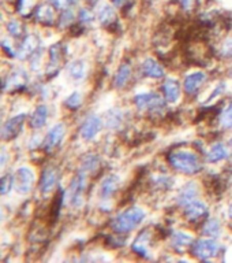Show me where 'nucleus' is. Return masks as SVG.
<instances>
[{
    "mask_svg": "<svg viewBox=\"0 0 232 263\" xmlns=\"http://www.w3.org/2000/svg\"><path fill=\"white\" fill-rule=\"evenodd\" d=\"M116 189H118V178L116 177H107L100 186V196L102 199H110L116 192Z\"/></svg>",
    "mask_w": 232,
    "mask_h": 263,
    "instance_id": "nucleus-24",
    "label": "nucleus"
},
{
    "mask_svg": "<svg viewBox=\"0 0 232 263\" xmlns=\"http://www.w3.org/2000/svg\"><path fill=\"white\" fill-rule=\"evenodd\" d=\"M122 122V112L119 110H112L107 114V125L110 127H116Z\"/></svg>",
    "mask_w": 232,
    "mask_h": 263,
    "instance_id": "nucleus-31",
    "label": "nucleus"
},
{
    "mask_svg": "<svg viewBox=\"0 0 232 263\" xmlns=\"http://www.w3.org/2000/svg\"><path fill=\"white\" fill-rule=\"evenodd\" d=\"M220 246L213 240H201L194 247V255L200 259L215 258L219 254Z\"/></svg>",
    "mask_w": 232,
    "mask_h": 263,
    "instance_id": "nucleus-5",
    "label": "nucleus"
},
{
    "mask_svg": "<svg viewBox=\"0 0 232 263\" xmlns=\"http://www.w3.org/2000/svg\"><path fill=\"white\" fill-rule=\"evenodd\" d=\"M86 172H81L71 184V204L73 207H79L83 203V192L86 186Z\"/></svg>",
    "mask_w": 232,
    "mask_h": 263,
    "instance_id": "nucleus-4",
    "label": "nucleus"
},
{
    "mask_svg": "<svg viewBox=\"0 0 232 263\" xmlns=\"http://www.w3.org/2000/svg\"><path fill=\"white\" fill-rule=\"evenodd\" d=\"M74 20H75V12H74L73 8H65V10H61V14L59 16V25L61 28L70 26L74 22Z\"/></svg>",
    "mask_w": 232,
    "mask_h": 263,
    "instance_id": "nucleus-30",
    "label": "nucleus"
},
{
    "mask_svg": "<svg viewBox=\"0 0 232 263\" xmlns=\"http://www.w3.org/2000/svg\"><path fill=\"white\" fill-rule=\"evenodd\" d=\"M202 233L205 236H210V237H217L221 234V223L216 218H210L205 222L204 228H202Z\"/></svg>",
    "mask_w": 232,
    "mask_h": 263,
    "instance_id": "nucleus-27",
    "label": "nucleus"
},
{
    "mask_svg": "<svg viewBox=\"0 0 232 263\" xmlns=\"http://www.w3.org/2000/svg\"><path fill=\"white\" fill-rule=\"evenodd\" d=\"M98 166V158L96 155H88L82 163L83 172H92Z\"/></svg>",
    "mask_w": 232,
    "mask_h": 263,
    "instance_id": "nucleus-34",
    "label": "nucleus"
},
{
    "mask_svg": "<svg viewBox=\"0 0 232 263\" xmlns=\"http://www.w3.org/2000/svg\"><path fill=\"white\" fill-rule=\"evenodd\" d=\"M229 152L228 149L225 148L224 144L217 143L215 144L212 148H210V151L208 154V160L209 162H219V160H223L225 158H228Z\"/></svg>",
    "mask_w": 232,
    "mask_h": 263,
    "instance_id": "nucleus-26",
    "label": "nucleus"
},
{
    "mask_svg": "<svg viewBox=\"0 0 232 263\" xmlns=\"http://www.w3.org/2000/svg\"><path fill=\"white\" fill-rule=\"evenodd\" d=\"M33 16L40 24L52 25L55 22V7L51 3L38 4L33 11Z\"/></svg>",
    "mask_w": 232,
    "mask_h": 263,
    "instance_id": "nucleus-7",
    "label": "nucleus"
},
{
    "mask_svg": "<svg viewBox=\"0 0 232 263\" xmlns=\"http://www.w3.org/2000/svg\"><path fill=\"white\" fill-rule=\"evenodd\" d=\"M61 63V45L55 44L49 49V62L47 66V74L52 76L59 70Z\"/></svg>",
    "mask_w": 232,
    "mask_h": 263,
    "instance_id": "nucleus-13",
    "label": "nucleus"
},
{
    "mask_svg": "<svg viewBox=\"0 0 232 263\" xmlns=\"http://www.w3.org/2000/svg\"><path fill=\"white\" fill-rule=\"evenodd\" d=\"M47 118H48V107L38 106L36 108V111L33 112L32 118H30V126L33 129H40L47 122Z\"/></svg>",
    "mask_w": 232,
    "mask_h": 263,
    "instance_id": "nucleus-23",
    "label": "nucleus"
},
{
    "mask_svg": "<svg viewBox=\"0 0 232 263\" xmlns=\"http://www.w3.org/2000/svg\"><path fill=\"white\" fill-rule=\"evenodd\" d=\"M221 123H223V126L227 127V129L232 127V102L229 103L228 106H227V108L224 110V112H223Z\"/></svg>",
    "mask_w": 232,
    "mask_h": 263,
    "instance_id": "nucleus-35",
    "label": "nucleus"
},
{
    "mask_svg": "<svg viewBox=\"0 0 232 263\" xmlns=\"http://www.w3.org/2000/svg\"><path fill=\"white\" fill-rule=\"evenodd\" d=\"M36 6V0H15V8L19 15L28 16L29 14H33Z\"/></svg>",
    "mask_w": 232,
    "mask_h": 263,
    "instance_id": "nucleus-29",
    "label": "nucleus"
},
{
    "mask_svg": "<svg viewBox=\"0 0 232 263\" xmlns=\"http://www.w3.org/2000/svg\"><path fill=\"white\" fill-rule=\"evenodd\" d=\"M78 2H79V0H75V3H78Z\"/></svg>",
    "mask_w": 232,
    "mask_h": 263,
    "instance_id": "nucleus-46",
    "label": "nucleus"
},
{
    "mask_svg": "<svg viewBox=\"0 0 232 263\" xmlns=\"http://www.w3.org/2000/svg\"><path fill=\"white\" fill-rule=\"evenodd\" d=\"M6 159H7V154H6V149L3 148V151H2V166L4 167V164H6Z\"/></svg>",
    "mask_w": 232,
    "mask_h": 263,
    "instance_id": "nucleus-44",
    "label": "nucleus"
},
{
    "mask_svg": "<svg viewBox=\"0 0 232 263\" xmlns=\"http://www.w3.org/2000/svg\"><path fill=\"white\" fill-rule=\"evenodd\" d=\"M86 4H89L90 7H97L100 4V0H86Z\"/></svg>",
    "mask_w": 232,
    "mask_h": 263,
    "instance_id": "nucleus-43",
    "label": "nucleus"
},
{
    "mask_svg": "<svg viewBox=\"0 0 232 263\" xmlns=\"http://www.w3.org/2000/svg\"><path fill=\"white\" fill-rule=\"evenodd\" d=\"M131 76V66L129 63H124L123 66H120V69L118 70V73L115 76L114 85L115 88H123L126 85L129 80H130Z\"/></svg>",
    "mask_w": 232,
    "mask_h": 263,
    "instance_id": "nucleus-25",
    "label": "nucleus"
},
{
    "mask_svg": "<svg viewBox=\"0 0 232 263\" xmlns=\"http://www.w3.org/2000/svg\"><path fill=\"white\" fill-rule=\"evenodd\" d=\"M97 18L100 21V24L111 26V25L116 22V11L110 3H104L98 7Z\"/></svg>",
    "mask_w": 232,
    "mask_h": 263,
    "instance_id": "nucleus-14",
    "label": "nucleus"
},
{
    "mask_svg": "<svg viewBox=\"0 0 232 263\" xmlns=\"http://www.w3.org/2000/svg\"><path fill=\"white\" fill-rule=\"evenodd\" d=\"M12 178L10 174L8 176H4L3 178H2V188H0V192H2V195H6V193L11 189V185H12Z\"/></svg>",
    "mask_w": 232,
    "mask_h": 263,
    "instance_id": "nucleus-38",
    "label": "nucleus"
},
{
    "mask_svg": "<svg viewBox=\"0 0 232 263\" xmlns=\"http://www.w3.org/2000/svg\"><path fill=\"white\" fill-rule=\"evenodd\" d=\"M193 241H194V238H193L192 234L184 233V232H175L172 236V246L180 252L192 246Z\"/></svg>",
    "mask_w": 232,
    "mask_h": 263,
    "instance_id": "nucleus-20",
    "label": "nucleus"
},
{
    "mask_svg": "<svg viewBox=\"0 0 232 263\" xmlns=\"http://www.w3.org/2000/svg\"><path fill=\"white\" fill-rule=\"evenodd\" d=\"M142 71L146 77L161 78L164 76L163 67L155 61V59H146L142 65Z\"/></svg>",
    "mask_w": 232,
    "mask_h": 263,
    "instance_id": "nucleus-21",
    "label": "nucleus"
},
{
    "mask_svg": "<svg viewBox=\"0 0 232 263\" xmlns=\"http://www.w3.org/2000/svg\"><path fill=\"white\" fill-rule=\"evenodd\" d=\"M26 80H28V76H26L24 70L16 69L10 74V77L7 78V81L4 84V88H6V90L14 89V88H20Z\"/></svg>",
    "mask_w": 232,
    "mask_h": 263,
    "instance_id": "nucleus-19",
    "label": "nucleus"
},
{
    "mask_svg": "<svg viewBox=\"0 0 232 263\" xmlns=\"http://www.w3.org/2000/svg\"><path fill=\"white\" fill-rule=\"evenodd\" d=\"M231 141H232V140H231Z\"/></svg>",
    "mask_w": 232,
    "mask_h": 263,
    "instance_id": "nucleus-48",
    "label": "nucleus"
},
{
    "mask_svg": "<svg viewBox=\"0 0 232 263\" xmlns=\"http://www.w3.org/2000/svg\"><path fill=\"white\" fill-rule=\"evenodd\" d=\"M66 133V127L63 123H56L55 126L51 127V130L48 132V135L44 140V148L47 151H51L55 147H57L60 141L63 140Z\"/></svg>",
    "mask_w": 232,
    "mask_h": 263,
    "instance_id": "nucleus-8",
    "label": "nucleus"
},
{
    "mask_svg": "<svg viewBox=\"0 0 232 263\" xmlns=\"http://www.w3.org/2000/svg\"><path fill=\"white\" fill-rule=\"evenodd\" d=\"M231 76H232V69H231Z\"/></svg>",
    "mask_w": 232,
    "mask_h": 263,
    "instance_id": "nucleus-47",
    "label": "nucleus"
},
{
    "mask_svg": "<svg viewBox=\"0 0 232 263\" xmlns=\"http://www.w3.org/2000/svg\"><path fill=\"white\" fill-rule=\"evenodd\" d=\"M78 20L82 25H90L94 21V14L89 8H81L79 14H78Z\"/></svg>",
    "mask_w": 232,
    "mask_h": 263,
    "instance_id": "nucleus-33",
    "label": "nucleus"
},
{
    "mask_svg": "<svg viewBox=\"0 0 232 263\" xmlns=\"http://www.w3.org/2000/svg\"><path fill=\"white\" fill-rule=\"evenodd\" d=\"M65 104L69 107V108H78V107L82 104L81 93H79V92H74V93H71L69 98L66 99Z\"/></svg>",
    "mask_w": 232,
    "mask_h": 263,
    "instance_id": "nucleus-32",
    "label": "nucleus"
},
{
    "mask_svg": "<svg viewBox=\"0 0 232 263\" xmlns=\"http://www.w3.org/2000/svg\"><path fill=\"white\" fill-rule=\"evenodd\" d=\"M57 170L53 167H48L43 173V177H41L40 181V191L43 193H48L51 192L53 188H55V185L57 182Z\"/></svg>",
    "mask_w": 232,
    "mask_h": 263,
    "instance_id": "nucleus-12",
    "label": "nucleus"
},
{
    "mask_svg": "<svg viewBox=\"0 0 232 263\" xmlns=\"http://www.w3.org/2000/svg\"><path fill=\"white\" fill-rule=\"evenodd\" d=\"M49 3L57 10H65V8H69L75 4V0H49Z\"/></svg>",
    "mask_w": 232,
    "mask_h": 263,
    "instance_id": "nucleus-37",
    "label": "nucleus"
},
{
    "mask_svg": "<svg viewBox=\"0 0 232 263\" xmlns=\"http://www.w3.org/2000/svg\"><path fill=\"white\" fill-rule=\"evenodd\" d=\"M101 129V119L98 118L97 115H90L89 118H86L81 127V136L82 139L89 141V140L94 139L96 135Z\"/></svg>",
    "mask_w": 232,
    "mask_h": 263,
    "instance_id": "nucleus-9",
    "label": "nucleus"
},
{
    "mask_svg": "<svg viewBox=\"0 0 232 263\" xmlns=\"http://www.w3.org/2000/svg\"><path fill=\"white\" fill-rule=\"evenodd\" d=\"M32 69L33 70H40L41 69V52L40 51H36L33 53L32 57Z\"/></svg>",
    "mask_w": 232,
    "mask_h": 263,
    "instance_id": "nucleus-40",
    "label": "nucleus"
},
{
    "mask_svg": "<svg viewBox=\"0 0 232 263\" xmlns=\"http://www.w3.org/2000/svg\"><path fill=\"white\" fill-rule=\"evenodd\" d=\"M34 184V173L32 168L20 167L15 174V188L19 193H29Z\"/></svg>",
    "mask_w": 232,
    "mask_h": 263,
    "instance_id": "nucleus-3",
    "label": "nucleus"
},
{
    "mask_svg": "<svg viewBox=\"0 0 232 263\" xmlns=\"http://www.w3.org/2000/svg\"><path fill=\"white\" fill-rule=\"evenodd\" d=\"M163 92L165 95V99H167L168 102L175 103L179 100L180 98V86L178 84V81L175 80H167V81L164 82L163 85Z\"/></svg>",
    "mask_w": 232,
    "mask_h": 263,
    "instance_id": "nucleus-17",
    "label": "nucleus"
},
{
    "mask_svg": "<svg viewBox=\"0 0 232 263\" xmlns=\"http://www.w3.org/2000/svg\"><path fill=\"white\" fill-rule=\"evenodd\" d=\"M221 53L227 58H232V37L224 41V44L221 47Z\"/></svg>",
    "mask_w": 232,
    "mask_h": 263,
    "instance_id": "nucleus-39",
    "label": "nucleus"
},
{
    "mask_svg": "<svg viewBox=\"0 0 232 263\" xmlns=\"http://www.w3.org/2000/svg\"><path fill=\"white\" fill-rule=\"evenodd\" d=\"M112 2H114L115 6L119 8H123L126 7V6H129V4H131V0H112Z\"/></svg>",
    "mask_w": 232,
    "mask_h": 263,
    "instance_id": "nucleus-42",
    "label": "nucleus"
},
{
    "mask_svg": "<svg viewBox=\"0 0 232 263\" xmlns=\"http://www.w3.org/2000/svg\"><path fill=\"white\" fill-rule=\"evenodd\" d=\"M135 104L138 107L139 110H146V108H160L163 107V100L160 96L155 93H142L135 96Z\"/></svg>",
    "mask_w": 232,
    "mask_h": 263,
    "instance_id": "nucleus-10",
    "label": "nucleus"
},
{
    "mask_svg": "<svg viewBox=\"0 0 232 263\" xmlns=\"http://www.w3.org/2000/svg\"><path fill=\"white\" fill-rule=\"evenodd\" d=\"M170 164L178 172L186 173V174H194L200 172L201 163L196 154L188 151H175L168 156Z\"/></svg>",
    "mask_w": 232,
    "mask_h": 263,
    "instance_id": "nucleus-2",
    "label": "nucleus"
},
{
    "mask_svg": "<svg viewBox=\"0 0 232 263\" xmlns=\"http://www.w3.org/2000/svg\"><path fill=\"white\" fill-rule=\"evenodd\" d=\"M197 196V186L194 182H188L187 185H184L183 189L179 192V196H178V203L180 205H188L190 203L194 201Z\"/></svg>",
    "mask_w": 232,
    "mask_h": 263,
    "instance_id": "nucleus-18",
    "label": "nucleus"
},
{
    "mask_svg": "<svg viewBox=\"0 0 232 263\" xmlns=\"http://www.w3.org/2000/svg\"><path fill=\"white\" fill-rule=\"evenodd\" d=\"M228 214H229V217L232 218V204L229 205V209H228Z\"/></svg>",
    "mask_w": 232,
    "mask_h": 263,
    "instance_id": "nucleus-45",
    "label": "nucleus"
},
{
    "mask_svg": "<svg viewBox=\"0 0 232 263\" xmlns=\"http://www.w3.org/2000/svg\"><path fill=\"white\" fill-rule=\"evenodd\" d=\"M143 218H145V211L139 207H133L124 213L119 214L112 221L111 226L118 233H127V232L135 229L143 221Z\"/></svg>",
    "mask_w": 232,
    "mask_h": 263,
    "instance_id": "nucleus-1",
    "label": "nucleus"
},
{
    "mask_svg": "<svg viewBox=\"0 0 232 263\" xmlns=\"http://www.w3.org/2000/svg\"><path fill=\"white\" fill-rule=\"evenodd\" d=\"M7 30L10 34H12V36H19L20 32H22V25H20L18 21L11 20L7 24Z\"/></svg>",
    "mask_w": 232,
    "mask_h": 263,
    "instance_id": "nucleus-36",
    "label": "nucleus"
},
{
    "mask_svg": "<svg viewBox=\"0 0 232 263\" xmlns=\"http://www.w3.org/2000/svg\"><path fill=\"white\" fill-rule=\"evenodd\" d=\"M197 0H179L180 7L183 8L184 11H192L193 8L196 7Z\"/></svg>",
    "mask_w": 232,
    "mask_h": 263,
    "instance_id": "nucleus-41",
    "label": "nucleus"
},
{
    "mask_svg": "<svg viewBox=\"0 0 232 263\" xmlns=\"http://www.w3.org/2000/svg\"><path fill=\"white\" fill-rule=\"evenodd\" d=\"M37 49V39L34 36L25 37L24 43L16 51V58L18 59H26V58L32 57L33 53L36 52Z\"/></svg>",
    "mask_w": 232,
    "mask_h": 263,
    "instance_id": "nucleus-15",
    "label": "nucleus"
},
{
    "mask_svg": "<svg viewBox=\"0 0 232 263\" xmlns=\"http://www.w3.org/2000/svg\"><path fill=\"white\" fill-rule=\"evenodd\" d=\"M208 213V205L205 204L204 201L194 200L188 205H186V211L184 215L188 221H198L200 218L205 217Z\"/></svg>",
    "mask_w": 232,
    "mask_h": 263,
    "instance_id": "nucleus-11",
    "label": "nucleus"
},
{
    "mask_svg": "<svg viewBox=\"0 0 232 263\" xmlns=\"http://www.w3.org/2000/svg\"><path fill=\"white\" fill-rule=\"evenodd\" d=\"M149 240H151V232H149V230H145V232H142V233L139 234L138 237L135 238V242L133 244V250H134L137 254L142 255V256H147V255H149V250H147Z\"/></svg>",
    "mask_w": 232,
    "mask_h": 263,
    "instance_id": "nucleus-22",
    "label": "nucleus"
},
{
    "mask_svg": "<svg viewBox=\"0 0 232 263\" xmlns=\"http://www.w3.org/2000/svg\"><path fill=\"white\" fill-rule=\"evenodd\" d=\"M70 76L77 80V81H81L83 80L86 74V63L83 61H75L70 65Z\"/></svg>",
    "mask_w": 232,
    "mask_h": 263,
    "instance_id": "nucleus-28",
    "label": "nucleus"
},
{
    "mask_svg": "<svg viewBox=\"0 0 232 263\" xmlns=\"http://www.w3.org/2000/svg\"><path fill=\"white\" fill-rule=\"evenodd\" d=\"M25 123V115H16V117H12L4 123L3 130H2V137L4 140H11L14 139L15 136L19 135V132L22 130Z\"/></svg>",
    "mask_w": 232,
    "mask_h": 263,
    "instance_id": "nucleus-6",
    "label": "nucleus"
},
{
    "mask_svg": "<svg viewBox=\"0 0 232 263\" xmlns=\"http://www.w3.org/2000/svg\"><path fill=\"white\" fill-rule=\"evenodd\" d=\"M205 78H206V76H205V73H202V71L190 74V76L184 80V89H186V92L190 95L196 93L197 90H198V88L204 84Z\"/></svg>",
    "mask_w": 232,
    "mask_h": 263,
    "instance_id": "nucleus-16",
    "label": "nucleus"
}]
</instances>
